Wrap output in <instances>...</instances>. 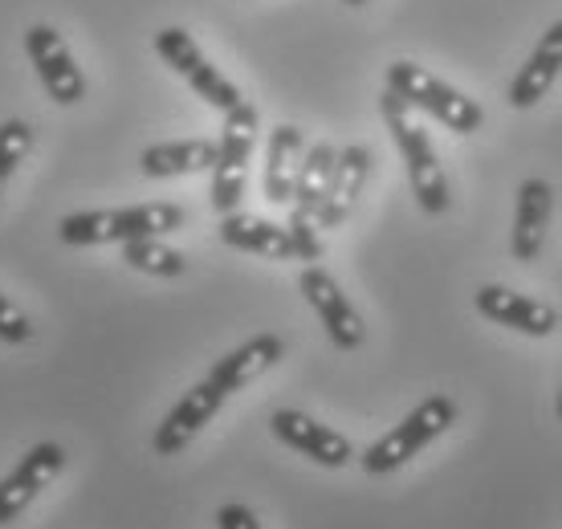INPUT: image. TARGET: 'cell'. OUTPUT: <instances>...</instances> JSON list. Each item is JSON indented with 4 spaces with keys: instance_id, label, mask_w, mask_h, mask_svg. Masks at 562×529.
<instances>
[{
    "instance_id": "cell-6",
    "label": "cell",
    "mask_w": 562,
    "mask_h": 529,
    "mask_svg": "<svg viewBox=\"0 0 562 529\" xmlns=\"http://www.w3.org/2000/svg\"><path fill=\"white\" fill-rule=\"evenodd\" d=\"M155 54L168 61L171 70L180 74L183 82L192 86L204 102H209L212 111H221V114H228V111H237L240 102V90L233 82H228L225 74L212 66L209 57L200 54V45L192 42V33H183V29H159L155 33Z\"/></svg>"
},
{
    "instance_id": "cell-22",
    "label": "cell",
    "mask_w": 562,
    "mask_h": 529,
    "mask_svg": "<svg viewBox=\"0 0 562 529\" xmlns=\"http://www.w3.org/2000/svg\"><path fill=\"white\" fill-rule=\"evenodd\" d=\"M29 338H33V322L21 314V309L0 293V342H9V347H25Z\"/></svg>"
},
{
    "instance_id": "cell-13",
    "label": "cell",
    "mask_w": 562,
    "mask_h": 529,
    "mask_svg": "<svg viewBox=\"0 0 562 529\" xmlns=\"http://www.w3.org/2000/svg\"><path fill=\"white\" fill-rule=\"evenodd\" d=\"M221 240H225L228 249L257 252V257H269V261H306V249L290 233V224L281 228V224L261 221V216H245V212L221 216Z\"/></svg>"
},
{
    "instance_id": "cell-21",
    "label": "cell",
    "mask_w": 562,
    "mask_h": 529,
    "mask_svg": "<svg viewBox=\"0 0 562 529\" xmlns=\"http://www.w3.org/2000/svg\"><path fill=\"white\" fill-rule=\"evenodd\" d=\"M29 151H33V126L21 123V119L0 123V195H4V188H9V180L16 176Z\"/></svg>"
},
{
    "instance_id": "cell-3",
    "label": "cell",
    "mask_w": 562,
    "mask_h": 529,
    "mask_svg": "<svg viewBox=\"0 0 562 529\" xmlns=\"http://www.w3.org/2000/svg\"><path fill=\"white\" fill-rule=\"evenodd\" d=\"M452 424H457V404H452L449 395H428L420 407H412L408 416L395 424L392 432L380 436L375 444L367 448L363 457H359V464H363V473H371V476L395 473V469H404L412 457H420L436 436L449 432Z\"/></svg>"
},
{
    "instance_id": "cell-24",
    "label": "cell",
    "mask_w": 562,
    "mask_h": 529,
    "mask_svg": "<svg viewBox=\"0 0 562 529\" xmlns=\"http://www.w3.org/2000/svg\"><path fill=\"white\" fill-rule=\"evenodd\" d=\"M342 4H351V9H359V4H367V0H342Z\"/></svg>"
},
{
    "instance_id": "cell-15",
    "label": "cell",
    "mask_w": 562,
    "mask_h": 529,
    "mask_svg": "<svg viewBox=\"0 0 562 529\" xmlns=\"http://www.w3.org/2000/svg\"><path fill=\"white\" fill-rule=\"evenodd\" d=\"M550 212H554V188H550L547 180H521L518 183V212H514V233H509L514 261L530 264L542 257Z\"/></svg>"
},
{
    "instance_id": "cell-25",
    "label": "cell",
    "mask_w": 562,
    "mask_h": 529,
    "mask_svg": "<svg viewBox=\"0 0 562 529\" xmlns=\"http://www.w3.org/2000/svg\"><path fill=\"white\" fill-rule=\"evenodd\" d=\"M559 419H562V391H559Z\"/></svg>"
},
{
    "instance_id": "cell-7",
    "label": "cell",
    "mask_w": 562,
    "mask_h": 529,
    "mask_svg": "<svg viewBox=\"0 0 562 529\" xmlns=\"http://www.w3.org/2000/svg\"><path fill=\"white\" fill-rule=\"evenodd\" d=\"M297 290H302V297L310 302V309L323 318L326 338H330L338 350H359V347H363V335H367L363 318H359V309L351 306V297L338 290V281L326 273L323 264H310V269H302Z\"/></svg>"
},
{
    "instance_id": "cell-2",
    "label": "cell",
    "mask_w": 562,
    "mask_h": 529,
    "mask_svg": "<svg viewBox=\"0 0 562 529\" xmlns=\"http://www.w3.org/2000/svg\"><path fill=\"white\" fill-rule=\"evenodd\" d=\"M183 228L180 204H135V209L74 212L57 224V240L86 249V245H127L139 237H164Z\"/></svg>"
},
{
    "instance_id": "cell-23",
    "label": "cell",
    "mask_w": 562,
    "mask_h": 529,
    "mask_svg": "<svg viewBox=\"0 0 562 529\" xmlns=\"http://www.w3.org/2000/svg\"><path fill=\"white\" fill-rule=\"evenodd\" d=\"M216 526L221 529H261V521H257V514L249 509V505H221V509H216Z\"/></svg>"
},
{
    "instance_id": "cell-20",
    "label": "cell",
    "mask_w": 562,
    "mask_h": 529,
    "mask_svg": "<svg viewBox=\"0 0 562 529\" xmlns=\"http://www.w3.org/2000/svg\"><path fill=\"white\" fill-rule=\"evenodd\" d=\"M123 261H127L131 269H139V273H151V278H180L183 269H188V257H183L180 249L164 245L159 237L127 240V245H123Z\"/></svg>"
},
{
    "instance_id": "cell-18",
    "label": "cell",
    "mask_w": 562,
    "mask_h": 529,
    "mask_svg": "<svg viewBox=\"0 0 562 529\" xmlns=\"http://www.w3.org/2000/svg\"><path fill=\"white\" fill-rule=\"evenodd\" d=\"M302 155H306V139H302L297 126L281 123L278 131L269 135V151H266V200L269 204H290V200H294Z\"/></svg>"
},
{
    "instance_id": "cell-19",
    "label": "cell",
    "mask_w": 562,
    "mask_h": 529,
    "mask_svg": "<svg viewBox=\"0 0 562 529\" xmlns=\"http://www.w3.org/2000/svg\"><path fill=\"white\" fill-rule=\"evenodd\" d=\"M216 143L212 139H183V143H155L139 159V168L147 180H171V176H196V171H212L216 164Z\"/></svg>"
},
{
    "instance_id": "cell-10",
    "label": "cell",
    "mask_w": 562,
    "mask_h": 529,
    "mask_svg": "<svg viewBox=\"0 0 562 529\" xmlns=\"http://www.w3.org/2000/svg\"><path fill=\"white\" fill-rule=\"evenodd\" d=\"M228 395L216 383H196L192 391H183V399L176 407H171L168 416H164V424L155 428L151 436V448L155 457H180L183 448L192 444L200 432H204V424H212V416L221 412V404H225Z\"/></svg>"
},
{
    "instance_id": "cell-12",
    "label": "cell",
    "mask_w": 562,
    "mask_h": 529,
    "mask_svg": "<svg viewBox=\"0 0 562 529\" xmlns=\"http://www.w3.org/2000/svg\"><path fill=\"white\" fill-rule=\"evenodd\" d=\"M473 302H477V309L490 322L506 326V330H518V335L547 338L559 330V314H554V306L538 302V297H526V293L506 290V285H481Z\"/></svg>"
},
{
    "instance_id": "cell-11",
    "label": "cell",
    "mask_w": 562,
    "mask_h": 529,
    "mask_svg": "<svg viewBox=\"0 0 562 529\" xmlns=\"http://www.w3.org/2000/svg\"><path fill=\"white\" fill-rule=\"evenodd\" d=\"M66 469V448L61 444H33L25 457L16 460V469L0 481V526H9L25 514L29 502L42 493L57 473Z\"/></svg>"
},
{
    "instance_id": "cell-5",
    "label": "cell",
    "mask_w": 562,
    "mask_h": 529,
    "mask_svg": "<svg viewBox=\"0 0 562 529\" xmlns=\"http://www.w3.org/2000/svg\"><path fill=\"white\" fill-rule=\"evenodd\" d=\"M257 143V111L249 102H240L237 111L225 114V131H221V151L212 164V209L228 216L240 209L245 180H249V159H254Z\"/></svg>"
},
{
    "instance_id": "cell-17",
    "label": "cell",
    "mask_w": 562,
    "mask_h": 529,
    "mask_svg": "<svg viewBox=\"0 0 562 529\" xmlns=\"http://www.w3.org/2000/svg\"><path fill=\"white\" fill-rule=\"evenodd\" d=\"M285 354V342H281L278 335H257L249 338L245 347L228 350L225 359L212 362L209 371V383H216V387L225 391V395H233V391H245L254 379H261L273 367V362Z\"/></svg>"
},
{
    "instance_id": "cell-16",
    "label": "cell",
    "mask_w": 562,
    "mask_h": 529,
    "mask_svg": "<svg viewBox=\"0 0 562 529\" xmlns=\"http://www.w3.org/2000/svg\"><path fill=\"white\" fill-rule=\"evenodd\" d=\"M559 74H562V21H554V25L542 33V42L530 49V57H526V66L518 70V78L509 82V102H514L518 111L538 106Z\"/></svg>"
},
{
    "instance_id": "cell-9",
    "label": "cell",
    "mask_w": 562,
    "mask_h": 529,
    "mask_svg": "<svg viewBox=\"0 0 562 529\" xmlns=\"http://www.w3.org/2000/svg\"><path fill=\"white\" fill-rule=\"evenodd\" d=\"M269 432L278 436L285 448H294L302 457H310L323 469H342L355 460V448L347 436H338L335 428H326L318 419H310L306 412H294V407H281L269 416Z\"/></svg>"
},
{
    "instance_id": "cell-8",
    "label": "cell",
    "mask_w": 562,
    "mask_h": 529,
    "mask_svg": "<svg viewBox=\"0 0 562 529\" xmlns=\"http://www.w3.org/2000/svg\"><path fill=\"white\" fill-rule=\"evenodd\" d=\"M25 54L33 61V70L42 78L45 94L54 98L57 106H78L86 98V78L74 66V54L66 49L61 33L49 25H29L25 29Z\"/></svg>"
},
{
    "instance_id": "cell-4",
    "label": "cell",
    "mask_w": 562,
    "mask_h": 529,
    "mask_svg": "<svg viewBox=\"0 0 562 529\" xmlns=\"http://www.w3.org/2000/svg\"><path fill=\"white\" fill-rule=\"evenodd\" d=\"M387 90L408 102L412 111L432 114L436 123H445L457 135H473L485 123V111H481L473 98H464L461 90H452L449 82H440L432 74L416 66V61H392L387 66Z\"/></svg>"
},
{
    "instance_id": "cell-14",
    "label": "cell",
    "mask_w": 562,
    "mask_h": 529,
    "mask_svg": "<svg viewBox=\"0 0 562 529\" xmlns=\"http://www.w3.org/2000/svg\"><path fill=\"white\" fill-rule=\"evenodd\" d=\"M367 176H371V151L359 147V143L342 147L335 164V176L326 183L318 221H314L318 233H330V228H342V224H347V216H351L355 204H359V192H363Z\"/></svg>"
},
{
    "instance_id": "cell-1",
    "label": "cell",
    "mask_w": 562,
    "mask_h": 529,
    "mask_svg": "<svg viewBox=\"0 0 562 529\" xmlns=\"http://www.w3.org/2000/svg\"><path fill=\"white\" fill-rule=\"evenodd\" d=\"M380 111H383L387 131H392L395 147L404 155V164H408V183H412V195H416L420 212L445 216L452 204V192H449V176H445L440 159H436V147H432V139H428V131L416 123L412 106L395 94V90H383Z\"/></svg>"
}]
</instances>
